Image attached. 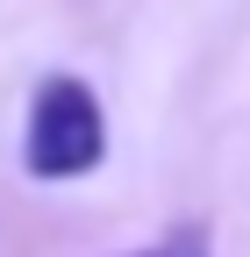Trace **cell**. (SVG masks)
Returning <instances> with one entry per match:
<instances>
[{"label":"cell","mask_w":250,"mask_h":257,"mask_svg":"<svg viewBox=\"0 0 250 257\" xmlns=\"http://www.w3.org/2000/svg\"><path fill=\"white\" fill-rule=\"evenodd\" d=\"M107 165V107L79 72H50L22 114V172L36 186H72Z\"/></svg>","instance_id":"1"},{"label":"cell","mask_w":250,"mask_h":257,"mask_svg":"<svg viewBox=\"0 0 250 257\" xmlns=\"http://www.w3.org/2000/svg\"><path fill=\"white\" fill-rule=\"evenodd\" d=\"M121 257H214V229H207V221H172L158 243L121 250Z\"/></svg>","instance_id":"2"}]
</instances>
